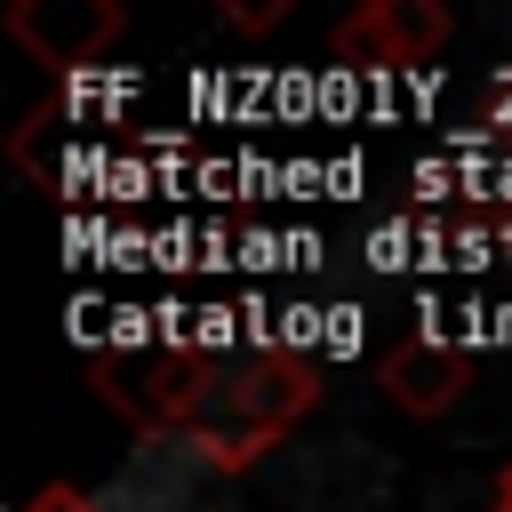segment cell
Here are the masks:
<instances>
[{"mask_svg":"<svg viewBox=\"0 0 512 512\" xmlns=\"http://www.w3.org/2000/svg\"><path fill=\"white\" fill-rule=\"evenodd\" d=\"M312 400H320V368H312L304 352H288V344H264V352H248V360L224 368V392H216V408L192 424V448H208V464L240 472V464H256Z\"/></svg>","mask_w":512,"mask_h":512,"instance_id":"cell-1","label":"cell"},{"mask_svg":"<svg viewBox=\"0 0 512 512\" xmlns=\"http://www.w3.org/2000/svg\"><path fill=\"white\" fill-rule=\"evenodd\" d=\"M224 368L232 360H216V352H192V344H168V352H136V360H96V376H112L104 392L136 416V424H152V432H192L208 408H216V392H224Z\"/></svg>","mask_w":512,"mask_h":512,"instance_id":"cell-2","label":"cell"},{"mask_svg":"<svg viewBox=\"0 0 512 512\" xmlns=\"http://www.w3.org/2000/svg\"><path fill=\"white\" fill-rule=\"evenodd\" d=\"M440 48H448V8H432V0H360L336 24L344 64H424Z\"/></svg>","mask_w":512,"mask_h":512,"instance_id":"cell-3","label":"cell"},{"mask_svg":"<svg viewBox=\"0 0 512 512\" xmlns=\"http://www.w3.org/2000/svg\"><path fill=\"white\" fill-rule=\"evenodd\" d=\"M120 24H128V16H120L112 0H24V8H8V32H16L40 64H88Z\"/></svg>","mask_w":512,"mask_h":512,"instance_id":"cell-4","label":"cell"},{"mask_svg":"<svg viewBox=\"0 0 512 512\" xmlns=\"http://www.w3.org/2000/svg\"><path fill=\"white\" fill-rule=\"evenodd\" d=\"M472 392V352L440 344V336H408L384 352V400L408 416H448Z\"/></svg>","mask_w":512,"mask_h":512,"instance_id":"cell-5","label":"cell"},{"mask_svg":"<svg viewBox=\"0 0 512 512\" xmlns=\"http://www.w3.org/2000/svg\"><path fill=\"white\" fill-rule=\"evenodd\" d=\"M24 512H104V504H96L88 488H64V480H48V488H40Z\"/></svg>","mask_w":512,"mask_h":512,"instance_id":"cell-6","label":"cell"},{"mask_svg":"<svg viewBox=\"0 0 512 512\" xmlns=\"http://www.w3.org/2000/svg\"><path fill=\"white\" fill-rule=\"evenodd\" d=\"M224 16H232L240 32H264V24H280V16H288V0H256V8H248V0H232Z\"/></svg>","mask_w":512,"mask_h":512,"instance_id":"cell-7","label":"cell"},{"mask_svg":"<svg viewBox=\"0 0 512 512\" xmlns=\"http://www.w3.org/2000/svg\"><path fill=\"white\" fill-rule=\"evenodd\" d=\"M496 504H512V464H504V472H496Z\"/></svg>","mask_w":512,"mask_h":512,"instance_id":"cell-8","label":"cell"},{"mask_svg":"<svg viewBox=\"0 0 512 512\" xmlns=\"http://www.w3.org/2000/svg\"><path fill=\"white\" fill-rule=\"evenodd\" d=\"M496 512H512V504H496Z\"/></svg>","mask_w":512,"mask_h":512,"instance_id":"cell-9","label":"cell"}]
</instances>
